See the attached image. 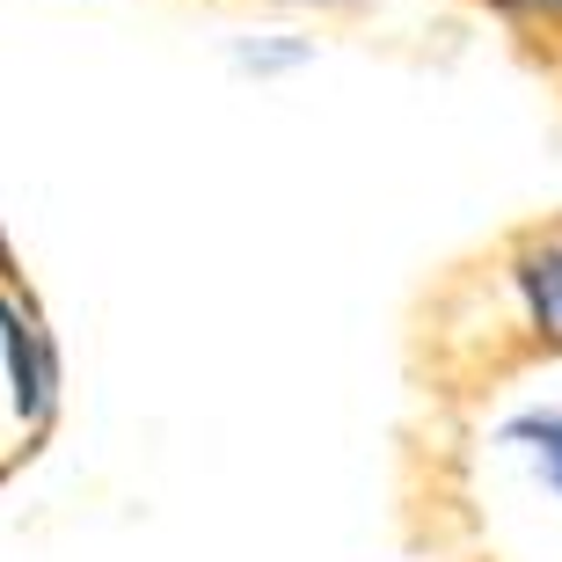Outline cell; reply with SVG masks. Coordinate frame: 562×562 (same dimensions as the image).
<instances>
[{
    "label": "cell",
    "instance_id": "obj_3",
    "mask_svg": "<svg viewBox=\"0 0 562 562\" xmlns=\"http://www.w3.org/2000/svg\"><path fill=\"white\" fill-rule=\"evenodd\" d=\"M497 438L512 446V453L533 460V475H541L548 490L562 497V409H519V417L504 424Z\"/></svg>",
    "mask_w": 562,
    "mask_h": 562
},
{
    "label": "cell",
    "instance_id": "obj_2",
    "mask_svg": "<svg viewBox=\"0 0 562 562\" xmlns=\"http://www.w3.org/2000/svg\"><path fill=\"white\" fill-rule=\"evenodd\" d=\"M512 285H519V300H526V322H533L548 344H562V234L526 241V249L512 256Z\"/></svg>",
    "mask_w": 562,
    "mask_h": 562
},
{
    "label": "cell",
    "instance_id": "obj_1",
    "mask_svg": "<svg viewBox=\"0 0 562 562\" xmlns=\"http://www.w3.org/2000/svg\"><path fill=\"white\" fill-rule=\"evenodd\" d=\"M0 358H8V380H15V409L30 424H44L59 409V351H52L37 314L15 307L8 292H0Z\"/></svg>",
    "mask_w": 562,
    "mask_h": 562
},
{
    "label": "cell",
    "instance_id": "obj_4",
    "mask_svg": "<svg viewBox=\"0 0 562 562\" xmlns=\"http://www.w3.org/2000/svg\"><path fill=\"white\" fill-rule=\"evenodd\" d=\"M526 8H548V15H562V0H526Z\"/></svg>",
    "mask_w": 562,
    "mask_h": 562
},
{
    "label": "cell",
    "instance_id": "obj_5",
    "mask_svg": "<svg viewBox=\"0 0 562 562\" xmlns=\"http://www.w3.org/2000/svg\"><path fill=\"white\" fill-rule=\"evenodd\" d=\"M497 8H526V0H497Z\"/></svg>",
    "mask_w": 562,
    "mask_h": 562
}]
</instances>
